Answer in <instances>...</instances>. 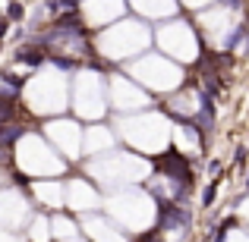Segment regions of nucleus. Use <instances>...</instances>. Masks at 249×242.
Listing matches in <instances>:
<instances>
[{
    "instance_id": "1",
    "label": "nucleus",
    "mask_w": 249,
    "mask_h": 242,
    "mask_svg": "<svg viewBox=\"0 0 249 242\" xmlns=\"http://www.w3.org/2000/svg\"><path fill=\"white\" fill-rule=\"evenodd\" d=\"M44 57H48V48H44L41 41L25 44V48H19V50H16V60H19V63H25V66H41Z\"/></svg>"
},
{
    "instance_id": "2",
    "label": "nucleus",
    "mask_w": 249,
    "mask_h": 242,
    "mask_svg": "<svg viewBox=\"0 0 249 242\" xmlns=\"http://www.w3.org/2000/svg\"><path fill=\"white\" fill-rule=\"evenodd\" d=\"M51 230H54V236H60V239H70V236H76V224H70V220H63V217H57Z\"/></svg>"
},
{
    "instance_id": "3",
    "label": "nucleus",
    "mask_w": 249,
    "mask_h": 242,
    "mask_svg": "<svg viewBox=\"0 0 249 242\" xmlns=\"http://www.w3.org/2000/svg\"><path fill=\"white\" fill-rule=\"evenodd\" d=\"M32 239H35V242H48V239H51V224L38 220V224H35V230H32Z\"/></svg>"
},
{
    "instance_id": "4",
    "label": "nucleus",
    "mask_w": 249,
    "mask_h": 242,
    "mask_svg": "<svg viewBox=\"0 0 249 242\" xmlns=\"http://www.w3.org/2000/svg\"><path fill=\"white\" fill-rule=\"evenodd\" d=\"M6 16H10L13 22H19V19L25 16V6H22V3H10V10H6Z\"/></svg>"
}]
</instances>
